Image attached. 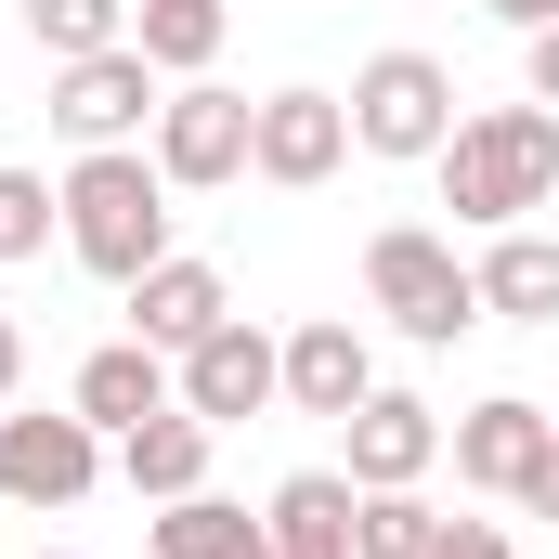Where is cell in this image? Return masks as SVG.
I'll return each mask as SVG.
<instances>
[{
    "mask_svg": "<svg viewBox=\"0 0 559 559\" xmlns=\"http://www.w3.org/2000/svg\"><path fill=\"white\" fill-rule=\"evenodd\" d=\"M429 169H442V209H455V222L508 235L521 209H547V195H559V118H547V105H495V118H455V143H442Z\"/></svg>",
    "mask_w": 559,
    "mask_h": 559,
    "instance_id": "cell-1",
    "label": "cell"
},
{
    "mask_svg": "<svg viewBox=\"0 0 559 559\" xmlns=\"http://www.w3.org/2000/svg\"><path fill=\"white\" fill-rule=\"evenodd\" d=\"M52 195H66V248H79L105 286H131V274L169 261V169H156V156L105 143V156H79Z\"/></svg>",
    "mask_w": 559,
    "mask_h": 559,
    "instance_id": "cell-2",
    "label": "cell"
},
{
    "mask_svg": "<svg viewBox=\"0 0 559 559\" xmlns=\"http://www.w3.org/2000/svg\"><path fill=\"white\" fill-rule=\"evenodd\" d=\"M365 299H378L404 338H429V352H455V338L481 325V274H468L442 235H417V222H391V235L365 248Z\"/></svg>",
    "mask_w": 559,
    "mask_h": 559,
    "instance_id": "cell-3",
    "label": "cell"
},
{
    "mask_svg": "<svg viewBox=\"0 0 559 559\" xmlns=\"http://www.w3.org/2000/svg\"><path fill=\"white\" fill-rule=\"evenodd\" d=\"M352 143H365V156H442V143H455V79H442L429 52H378V66L352 79Z\"/></svg>",
    "mask_w": 559,
    "mask_h": 559,
    "instance_id": "cell-4",
    "label": "cell"
},
{
    "mask_svg": "<svg viewBox=\"0 0 559 559\" xmlns=\"http://www.w3.org/2000/svg\"><path fill=\"white\" fill-rule=\"evenodd\" d=\"M248 131H261V105H248V92H209V79H182V92L156 105V169H169V195H209V182H235V169H248Z\"/></svg>",
    "mask_w": 559,
    "mask_h": 559,
    "instance_id": "cell-5",
    "label": "cell"
},
{
    "mask_svg": "<svg viewBox=\"0 0 559 559\" xmlns=\"http://www.w3.org/2000/svg\"><path fill=\"white\" fill-rule=\"evenodd\" d=\"M182 404L209 429H235V417H261V404H286V338H261L248 312H222L195 352H182Z\"/></svg>",
    "mask_w": 559,
    "mask_h": 559,
    "instance_id": "cell-6",
    "label": "cell"
},
{
    "mask_svg": "<svg viewBox=\"0 0 559 559\" xmlns=\"http://www.w3.org/2000/svg\"><path fill=\"white\" fill-rule=\"evenodd\" d=\"M92 481H105V429L79 404L66 417H0V495L13 508H79Z\"/></svg>",
    "mask_w": 559,
    "mask_h": 559,
    "instance_id": "cell-7",
    "label": "cell"
},
{
    "mask_svg": "<svg viewBox=\"0 0 559 559\" xmlns=\"http://www.w3.org/2000/svg\"><path fill=\"white\" fill-rule=\"evenodd\" d=\"M143 118H156V66H143L131 39H118V52H79V66H52V131L79 143V156L131 143Z\"/></svg>",
    "mask_w": 559,
    "mask_h": 559,
    "instance_id": "cell-8",
    "label": "cell"
},
{
    "mask_svg": "<svg viewBox=\"0 0 559 559\" xmlns=\"http://www.w3.org/2000/svg\"><path fill=\"white\" fill-rule=\"evenodd\" d=\"M338 156H352V105H338V92H261V131H248V169H261V182L312 195Z\"/></svg>",
    "mask_w": 559,
    "mask_h": 559,
    "instance_id": "cell-9",
    "label": "cell"
},
{
    "mask_svg": "<svg viewBox=\"0 0 559 559\" xmlns=\"http://www.w3.org/2000/svg\"><path fill=\"white\" fill-rule=\"evenodd\" d=\"M442 442H455V481H481V495H508V508H521V481L547 468L559 417H547V404H521V391H495V404H468Z\"/></svg>",
    "mask_w": 559,
    "mask_h": 559,
    "instance_id": "cell-10",
    "label": "cell"
},
{
    "mask_svg": "<svg viewBox=\"0 0 559 559\" xmlns=\"http://www.w3.org/2000/svg\"><path fill=\"white\" fill-rule=\"evenodd\" d=\"M274 559H365V481L352 468H299V481H274Z\"/></svg>",
    "mask_w": 559,
    "mask_h": 559,
    "instance_id": "cell-11",
    "label": "cell"
},
{
    "mask_svg": "<svg viewBox=\"0 0 559 559\" xmlns=\"http://www.w3.org/2000/svg\"><path fill=\"white\" fill-rule=\"evenodd\" d=\"M338 429H352V481L365 495H404V481H429V455H442V417H429L417 391H365Z\"/></svg>",
    "mask_w": 559,
    "mask_h": 559,
    "instance_id": "cell-12",
    "label": "cell"
},
{
    "mask_svg": "<svg viewBox=\"0 0 559 559\" xmlns=\"http://www.w3.org/2000/svg\"><path fill=\"white\" fill-rule=\"evenodd\" d=\"M222 312H235V286L209 274V261H182V248H169L156 274H131V338H143V352H169V365H182Z\"/></svg>",
    "mask_w": 559,
    "mask_h": 559,
    "instance_id": "cell-13",
    "label": "cell"
},
{
    "mask_svg": "<svg viewBox=\"0 0 559 559\" xmlns=\"http://www.w3.org/2000/svg\"><path fill=\"white\" fill-rule=\"evenodd\" d=\"M209 442H222V429L195 417V404H169V417L118 429V481H131L143 508H182V495H209Z\"/></svg>",
    "mask_w": 559,
    "mask_h": 559,
    "instance_id": "cell-14",
    "label": "cell"
},
{
    "mask_svg": "<svg viewBox=\"0 0 559 559\" xmlns=\"http://www.w3.org/2000/svg\"><path fill=\"white\" fill-rule=\"evenodd\" d=\"M365 391H378V365H365V325H352V312H312V325L286 338V404H299V417H352Z\"/></svg>",
    "mask_w": 559,
    "mask_h": 559,
    "instance_id": "cell-15",
    "label": "cell"
},
{
    "mask_svg": "<svg viewBox=\"0 0 559 559\" xmlns=\"http://www.w3.org/2000/svg\"><path fill=\"white\" fill-rule=\"evenodd\" d=\"M79 417H92V429H143V417H169V352H143V338L92 352V365H79Z\"/></svg>",
    "mask_w": 559,
    "mask_h": 559,
    "instance_id": "cell-16",
    "label": "cell"
},
{
    "mask_svg": "<svg viewBox=\"0 0 559 559\" xmlns=\"http://www.w3.org/2000/svg\"><path fill=\"white\" fill-rule=\"evenodd\" d=\"M481 274V312H508V325H559V248L547 235H495V261H468Z\"/></svg>",
    "mask_w": 559,
    "mask_h": 559,
    "instance_id": "cell-17",
    "label": "cell"
},
{
    "mask_svg": "<svg viewBox=\"0 0 559 559\" xmlns=\"http://www.w3.org/2000/svg\"><path fill=\"white\" fill-rule=\"evenodd\" d=\"M156 559H274V521H248L222 495H182V508H156Z\"/></svg>",
    "mask_w": 559,
    "mask_h": 559,
    "instance_id": "cell-18",
    "label": "cell"
},
{
    "mask_svg": "<svg viewBox=\"0 0 559 559\" xmlns=\"http://www.w3.org/2000/svg\"><path fill=\"white\" fill-rule=\"evenodd\" d=\"M222 26H235L222 0H143V13H131V52L156 66V79H195V66L222 52Z\"/></svg>",
    "mask_w": 559,
    "mask_h": 559,
    "instance_id": "cell-19",
    "label": "cell"
},
{
    "mask_svg": "<svg viewBox=\"0 0 559 559\" xmlns=\"http://www.w3.org/2000/svg\"><path fill=\"white\" fill-rule=\"evenodd\" d=\"M26 39H39L52 66H79V52H118V39H131V0H26Z\"/></svg>",
    "mask_w": 559,
    "mask_h": 559,
    "instance_id": "cell-20",
    "label": "cell"
},
{
    "mask_svg": "<svg viewBox=\"0 0 559 559\" xmlns=\"http://www.w3.org/2000/svg\"><path fill=\"white\" fill-rule=\"evenodd\" d=\"M52 235H66V195L39 169H0V261H39Z\"/></svg>",
    "mask_w": 559,
    "mask_h": 559,
    "instance_id": "cell-21",
    "label": "cell"
},
{
    "mask_svg": "<svg viewBox=\"0 0 559 559\" xmlns=\"http://www.w3.org/2000/svg\"><path fill=\"white\" fill-rule=\"evenodd\" d=\"M429 547H442V521L417 508V481L404 495H365V559H429Z\"/></svg>",
    "mask_w": 559,
    "mask_h": 559,
    "instance_id": "cell-22",
    "label": "cell"
},
{
    "mask_svg": "<svg viewBox=\"0 0 559 559\" xmlns=\"http://www.w3.org/2000/svg\"><path fill=\"white\" fill-rule=\"evenodd\" d=\"M429 559H508V534H495V521H442V547Z\"/></svg>",
    "mask_w": 559,
    "mask_h": 559,
    "instance_id": "cell-23",
    "label": "cell"
},
{
    "mask_svg": "<svg viewBox=\"0 0 559 559\" xmlns=\"http://www.w3.org/2000/svg\"><path fill=\"white\" fill-rule=\"evenodd\" d=\"M521 66H534V105H559V26H534V39H521Z\"/></svg>",
    "mask_w": 559,
    "mask_h": 559,
    "instance_id": "cell-24",
    "label": "cell"
},
{
    "mask_svg": "<svg viewBox=\"0 0 559 559\" xmlns=\"http://www.w3.org/2000/svg\"><path fill=\"white\" fill-rule=\"evenodd\" d=\"M481 13H495V26H521V39H534V26H559V0H481Z\"/></svg>",
    "mask_w": 559,
    "mask_h": 559,
    "instance_id": "cell-25",
    "label": "cell"
},
{
    "mask_svg": "<svg viewBox=\"0 0 559 559\" xmlns=\"http://www.w3.org/2000/svg\"><path fill=\"white\" fill-rule=\"evenodd\" d=\"M521 508H534V521H559V442H547V468L521 481Z\"/></svg>",
    "mask_w": 559,
    "mask_h": 559,
    "instance_id": "cell-26",
    "label": "cell"
},
{
    "mask_svg": "<svg viewBox=\"0 0 559 559\" xmlns=\"http://www.w3.org/2000/svg\"><path fill=\"white\" fill-rule=\"evenodd\" d=\"M13 378H26V325L0 312V404H13Z\"/></svg>",
    "mask_w": 559,
    "mask_h": 559,
    "instance_id": "cell-27",
    "label": "cell"
},
{
    "mask_svg": "<svg viewBox=\"0 0 559 559\" xmlns=\"http://www.w3.org/2000/svg\"><path fill=\"white\" fill-rule=\"evenodd\" d=\"M39 559H79V547H39Z\"/></svg>",
    "mask_w": 559,
    "mask_h": 559,
    "instance_id": "cell-28",
    "label": "cell"
}]
</instances>
